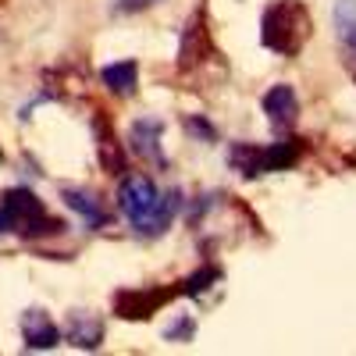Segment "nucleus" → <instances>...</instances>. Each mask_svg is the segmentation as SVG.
I'll return each instance as SVG.
<instances>
[{
    "label": "nucleus",
    "instance_id": "1",
    "mask_svg": "<svg viewBox=\"0 0 356 356\" xmlns=\"http://www.w3.org/2000/svg\"><path fill=\"white\" fill-rule=\"evenodd\" d=\"M310 33H314V18L303 0H275V4L264 8L260 40L267 50H275L282 57H296L307 47Z\"/></svg>",
    "mask_w": 356,
    "mask_h": 356
},
{
    "label": "nucleus",
    "instance_id": "2",
    "mask_svg": "<svg viewBox=\"0 0 356 356\" xmlns=\"http://www.w3.org/2000/svg\"><path fill=\"white\" fill-rule=\"evenodd\" d=\"M0 207L8 211L11 228H15L18 235H25V239H40V235H61V232H65V221L50 218L33 189H8Z\"/></svg>",
    "mask_w": 356,
    "mask_h": 356
},
{
    "label": "nucleus",
    "instance_id": "3",
    "mask_svg": "<svg viewBox=\"0 0 356 356\" xmlns=\"http://www.w3.org/2000/svg\"><path fill=\"white\" fill-rule=\"evenodd\" d=\"M157 186H154V178H146V175H129L122 189H118V207H122V214L132 221V228L143 235L146 225H150L154 211H157Z\"/></svg>",
    "mask_w": 356,
    "mask_h": 356
},
{
    "label": "nucleus",
    "instance_id": "4",
    "mask_svg": "<svg viewBox=\"0 0 356 356\" xmlns=\"http://www.w3.org/2000/svg\"><path fill=\"white\" fill-rule=\"evenodd\" d=\"M178 289H154V285H143V289H122L114 296V314L122 321H150L164 303H171V296Z\"/></svg>",
    "mask_w": 356,
    "mask_h": 356
},
{
    "label": "nucleus",
    "instance_id": "5",
    "mask_svg": "<svg viewBox=\"0 0 356 356\" xmlns=\"http://www.w3.org/2000/svg\"><path fill=\"white\" fill-rule=\"evenodd\" d=\"M211 29H207V15L196 11L193 22L186 25V33H182V47H178V68L189 72L196 65H203L207 57H211Z\"/></svg>",
    "mask_w": 356,
    "mask_h": 356
},
{
    "label": "nucleus",
    "instance_id": "6",
    "mask_svg": "<svg viewBox=\"0 0 356 356\" xmlns=\"http://www.w3.org/2000/svg\"><path fill=\"white\" fill-rule=\"evenodd\" d=\"M264 114L271 118V125L278 129H289L296 125V118H300V97H296V89L278 82L264 93Z\"/></svg>",
    "mask_w": 356,
    "mask_h": 356
},
{
    "label": "nucleus",
    "instance_id": "7",
    "mask_svg": "<svg viewBox=\"0 0 356 356\" xmlns=\"http://www.w3.org/2000/svg\"><path fill=\"white\" fill-rule=\"evenodd\" d=\"M93 132H97V150H100V164L107 175H125V154H122V143H118L107 114L97 111L93 114Z\"/></svg>",
    "mask_w": 356,
    "mask_h": 356
},
{
    "label": "nucleus",
    "instance_id": "8",
    "mask_svg": "<svg viewBox=\"0 0 356 356\" xmlns=\"http://www.w3.org/2000/svg\"><path fill=\"white\" fill-rule=\"evenodd\" d=\"M161 132H164V125L157 122V118H139V122H132V129H129L132 154H139L143 161L164 164V157H161Z\"/></svg>",
    "mask_w": 356,
    "mask_h": 356
},
{
    "label": "nucleus",
    "instance_id": "9",
    "mask_svg": "<svg viewBox=\"0 0 356 356\" xmlns=\"http://www.w3.org/2000/svg\"><path fill=\"white\" fill-rule=\"evenodd\" d=\"M22 339L29 349H54L61 332H57V324L50 321V314L43 310H25L22 317Z\"/></svg>",
    "mask_w": 356,
    "mask_h": 356
},
{
    "label": "nucleus",
    "instance_id": "10",
    "mask_svg": "<svg viewBox=\"0 0 356 356\" xmlns=\"http://www.w3.org/2000/svg\"><path fill=\"white\" fill-rule=\"evenodd\" d=\"M65 339L75 346V349H97L100 342H104V321L97 317V314H82V310H75L72 317H68V332H65Z\"/></svg>",
    "mask_w": 356,
    "mask_h": 356
},
{
    "label": "nucleus",
    "instance_id": "11",
    "mask_svg": "<svg viewBox=\"0 0 356 356\" xmlns=\"http://www.w3.org/2000/svg\"><path fill=\"white\" fill-rule=\"evenodd\" d=\"M104 86L111 89L114 97H132L136 86H139V65L136 61H118V65H107L100 72Z\"/></svg>",
    "mask_w": 356,
    "mask_h": 356
},
{
    "label": "nucleus",
    "instance_id": "12",
    "mask_svg": "<svg viewBox=\"0 0 356 356\" xmlns=\"http://www.w3.org/2000/svg\"><path fill=\"white\" fill-rule=\"evenodd\" d=\"M65 203L72 207V211H79V214L86 218V225H89V228L107 225V211L97 203V196H93V193H86V189H65Z\"/></svg>",
    "mask_w": 356,
    "mask_h": 356
},
{
    "label": "nucleus",
    "instance_id": "13",
    "mask_svg": "<svg viewBox=\"0 0 356 356\" xmlns=\"http://www.w3.org/2000/svg\"><path fill=\"white\" fill-rule=\"evenodd\" d=\"M264 157V171H285L300 161V143L296 139H282V143H271L267 150H260Z\"/></svg>",
    "mask_w": 356,
    "mask_h": 356
},
{
    "label": "nucleus",
    "instance_id": "14",
    "mask_svg": "<svg viewBox=\"0 0 356 356\" xmlns=\"http://www.w3.org/2000/svg\"><path fill=\"white\" fill-rule=\"evenodd\" d=\"M228 161H232V168L239 171L243 178H257V175H264V157H260L257 146H250V143H235L232 150H228Z\"/></svg>",
    "mask_w": 356,
    "mask_h": 356
},
{
    "label": "nucleus",
    "instance_id": "15",
    "mask_svg": "<svg viewBox=\"0 0 356 356\" xmlns=\"http://www.w3.org/2000/svg\"><path fill=\"white\" fill-rule=\"evenodd\" d=\"M178 203H182V193H178V189L164 193V196L157 200V211H154V218H150V225H146L143 235H161V232L171 225V218H175V211H178Z\"/></svg>",
    "mask_w": 356,
    "mask_h": 356
},
{
    "label": "nucleus",
    "instance_id": "16",
    "mask_svg": "<svg viewBox=\"0 0 356 356\" xmlns=\"http://www.w3.org/2000/svg\"><path fill=\"white\" fill-rule=\"evenodd\" d=\"M214 282H221V271H218V267H203V271L189 275V278L182 282V289H178V292H182V296H200V292L211 289Z\"/></svg>",
    "mask_w": 356,
    "mask_h": 356
},
{
    "label": "nucleus",
    "instance_id": "17",
    "mask_svg": "<svg viewBox=\"0 0 356 356\" xmlns=\"http://www.w3.org/2000/svg\"><path fill=\"white\" fill-rule=\"evenodd\" d=\"M164 335H168L171 342H186V339L193 335V317H178V321L171 324V328H168Z\"/></svg>",
    "mask_w": 356,
    "mask_h": 356
},
{
    "label": "nucleus",
    "instance_id": "18",
    "mask_svg": "<svg viewBox=\"0 0 356 356\" xmlns=\"http://www.w3.org/2000/svg\"><path fill=\"white\" fill-rule=\"evenodd\" d=\"M335 22H339V29H346V25H353V22H356V0H339V8H335Z\"/></svg>",
    "mask_w": 356,
    "mask_h": 356
},
{
    "label": "nucleus",
    "instance_id": "19",
    "mask_svg": "<svg viewBox=\"0 0 356 356\" xmlns=\"http://www.w3.org/2000/svg\"><path fill=\"white\" fill-rule=\"evenodd\" d=\"M339 36H342V43H346V50L356 57V22L353 25H346V29H339Z\"/></svg>",
    "mask_w": 356,
    "mask_h": 356
},
{
    "label": "nucleus",
    "instance_id": "20",
    "mask_svg": "<svg viewBox=\"0 0 356 356\" xmlns=\"http://www.w3.org/2000/svg\"><path fill=\"white\" fill-rule=\"evenodd\" d=\"M157 0H118V8L122 11H143V8H154Z\"/></svg>",
    "mask_w": 356,
    "mask_h": 356
},
{
    "label": "nucleus",
    "instance_id": "21",
    "mask_svg": "<svg viewBox=\"0 0 356 356\" xmlns=\"http://www.w3.org/2000/svg\"><path fill=\"white\" fill-rule=\"evenodd\" d=\"M8 228H11V218H8L4 207H0V232H8Z\"/></svg>",
    "mask_w": 356,
    "mask_h": 356
},
{
    "label": "nucleus",
    "instance_id": "22",
    "mask_svg": "<svg viewBox=\"0 0 356 356\" xmlns=\"http://www.w3.org/2000/svg\"><path fill=\"white\" fill-rule=\"evenodd\" d=\"M0 4H8V0H0Z\"/></svg>",
    "mask_w": 356,
    "mask_h": 356
}]
</instances>
